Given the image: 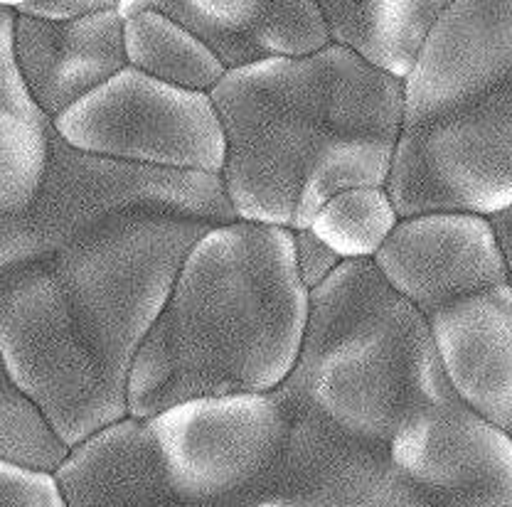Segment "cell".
<instances>
[{
    "label": "cell",
    "instance_id": "6da1fadb",
    "mask_svg": "<svg viewBox=\"0 0 512 507\" xmlns=\"http://www.w3.org/2000/svg\"><path fill=\"white\" fill-rule=\"evenodd\" d=\"M212 224L119 217L45 259L0 269L3 375L69 446L128 419L138 350Z\"/></svg>",
    "mask_w": 512,
    "mask_h": 507
},
{
    "label": "cell",
    "instance_id": "7a4b0ae2",
    "mask_svg": "<svg viewBox=\"0 0 512 507\" xmlns=\"http://www.w3.org/2000/svg\"><path fill=\"white\" fill-rule=\"evenodd\" d=\"M210 96L227 136L222 183L239 222L301 232L340 192L387 188L404 84L345 47L234 69Z\"/></svg>",
    "mask_w": 512,
    "mask_h": 507
},
{
    "label": "cell",
    "instance_id": "3957f363",
    "mask_svg": "<svg viewBox=\"0 0 512 507\" xmlns=\"http://www.w3.org/2000/svg\"><path fill=\"white\" fill-rule=\"evenodd\" d=\"M308 308L291 229L212 227L192 244L138 350L128 416L153 419L200 397L274 392L301 355Z\"/></svg>",
    "mask_w": 512,
    "mask_h": 507
},
{
    "label": "cell",
    "instance_id": "277c9868",
    "mask_svg": "<svg viewBox=\"0 0 512 507\" xmlns=\"http://www.w3.org/2000/svg\"><path fill=\"white\" fill-rule=\"evenodd\" d=\"M274 392L288 407L382 446L409 416L458 399L429 318L384 281L375 261H343L311 291L301 355Z\"/></svg>",
    "mask_w": 512,
    "mask_h": 507
},
{
    "label": "cell",
    "instance_id": "5b68a950",
    "mask_svg": "<svg viewBox=\"0 0 512 507\" xmlns=\"http://www.w3.org/2000/svg\"><path fill=\"white\" fill-rule=\"evenodd\" d=\"M175 217L212 227L239 222L220 175L163 170L82 153L52 138V160L35 202L0 217V269L57 254L119 217Z\"/></svg>",
    "mask_w": 512,
    "mask_h": 507
},
{
    "label": "cell",
    "instance_id": "8992f818",
    "mask_svg": "<svg viewBox=\"0 0 512 507\" xmlns=\"http://www.w3.org/2000/svg\"><path fill=\"white\" fill-rule=\"evenodd\" d=\"M387 192L399 217L512 205V77L444 114L402 126Z\"/></svg>",
    "mask_w": 512,
    "mask_h": 507
},
{
    "label": "cell",
    "instance_id": "52a82bcc",
    "mask_svg": "<svg viewBox=\"0 0 512 507\" xmlns=\"http://www.w3.org/2000/svg\"><path fill=\"white\" fill-rule=\"evenodd\" d=\"M146 421L170 488L190 507L259 505L291 431L276 392L190 399Z\"/></svg>",
    "mask_w": 512,
    "mask_h": 507
},
{
    "label": "cell",
    "instance_id": "ba28073f",
    "mask_svg": "<svg viewBox=\"0 0 512 507\" xmlns=\"http://www.w3.org/2000/svg\"><path fill=\"white\" fill-rule=\"evenodd\" d=\"M55 128L77 151L124 163L220 178L227 165V136L212 96L133 67L55 119Z\"/></svg>",
    "mask_w": 512,
    "mask_h": 507
},
{
    "label": "cell",
    "instance_id": "9c48e42d",
    "mask_svg": "<svg viewBox=\"0 0 512 507\" xmlns=\"http://www.w3.org/2000/svg\"><path fill=\"white\" fill-rule=\"evenodd\" d=\"M375 264L384 281L426 318L453 301L510 284L490 220L468 212L399 220Z\"/></svg>",
    "mask_w": 512,
    "mask_h": 507
},
{
    "label": "cell",
    "instance_id": "30bf717a",
    "mask_svg": "<svg viewBox=\"0 0 512 507\" xmlns=\"http://www.w3.org/2000/svg\"><path fill=\"white\" fill-rule=\"evenodd\" d=\"M512 77V3L448 0L404 82L402 126L421 124Z\"/></svg>",
    "mask_w": 512,
    "mask_h": 507
},
{
    "label": "cell",
    "instance_id": "8fae6325",
    "mask_svg": "<svg viewBox=\"0 0 512 507\" xmlns=\"http://www.w3.org/2000/svg\"><path fill=\"white\" fill-rule=\"evenodd\" d=\"M15 57L37 104L60 119L128 67L119 0L72 23L18 15Z\"/></svg>",
    "mask_w": 512,
    "mask_h": 507
},
{
    "label": "cell",
    "instance_id": "7c38bea8",
    "mask_svg": "<svg viewBox=\"0 0 512 507\" xmlns=\"http://www.w3.org/2000/svg\"><path fill=\"white\" fill-rule=\"evenodd\" d=\"M456 397L480 419L512 429V284L453 301L429 316Z\"/></svg>",
    "mask_w": 512,
    "mask_h": 507
},
{
    "label": "cell",
    "instance_id": "4fadbf2b",
    "mask_svg": "<svg viewBox=\"0 0 512 507\" xmlns=\"http://www.w3.org/2000/svg\"><path fill=\"white\" fill-rule=\"evenodd\" d=\"M153 5L200 37L227 72L269 60H301L333 45L320 3L313 0H153Z\"/></svg>",
    "mask_w": 512,
    "mask_h": 507
},
{
    "label": "cell",
    "instance_id": "5bb4252c",
    "mask_svg": "<svg viewBox=\"0 0 512 507\" xmlns=\"http://www.w3.org/2000/svg\"><path fill=\"white\" fill-rule=\"evenodd\" d=\"M67 507H190L170 488L146 419L106 426L57 473Z\"/></svg>",
    "mask_w": 512,
    "mask_h": 507
},
{
    "label": "cell",
    "instance_id": "9a60e30c",
    "mask_svg": "<svg viewBox=\"0 0 512 507\" xmlns=\"http://www.w3.org/2000/svg\"><path fill=\"white\" fill-rule=\"evenodd\" d=\"M15 10L0 3V217L35 202L52 160L55 119L30 94L15 57Z\"/></svg>",
    "mask_w": 512,
    "mask_h": 507
},
{
    "label": "cell",
    "instance_id": "2e32d148",
    "mask_svg": "<svg viewBox=\"0 0 512 507\" xmlns=\"http://www.w3.org/2000/svg\"><path fill=\"white\" fill-rule=\"evenodd\" d=\"M448 0H325L330 42L375 72L407 82Z\"/></svg>",
    "mask_w": 512,
    "mask_h": 507
},
{
    "label": "cell",
    "instance_id": "e0dca14e",
    "mask_svg": "<svg viewBox=\"0 0 512 507\" xmlns=\"http://www.w3.org/2000/svg\"><path fill=\"white\" fill-rule=\"evenodd\" d=\"M128 67L190 92L210 94L227 77L215 52L185 25L156 10L153 0L143 13L124 20Z\"/></svg>",
    "mask_w": 512,
    "mask_h": 507
},
{
    "label": "cell",
    "instance_id": "ac0fdd59",
    "mask_svg": "<svg viewBox=\"0 0 512 507\" xmlns=\"http://www.w3.org/2000/svg\"><path fill=\"white\" fill-rule=\"evenodd\" d=\"M249 507H436V503L394 466L392 453L377 451L320 483L303 498Z\"/></svg>",
    "mask_w": 512,
    "mask_h": 507
},
{
    "label": "cell",
    "instance_id": "d6986e66",
    "mask_svg": "<svg viewBox=\"0 0 512 507\" xmlns=\"http://www.w3.org/2000/svg\"><path fill=\"white\" fill-rule=\"evenodd\" d=\"M399 220L387 188H355L335 195L308 229L343 261H375Z\"/></svg>",
    "mask_w": 512,
    "mask_h": 507
},
{
    "label": "cell",
    "instance_id": "ffe728a7",
    "mask_svg": "<svg viewBox=\"0 0 512 507\" xmlns=\"http://www.w3.org/2000/svg\"><path fill=\"white\" fill-rule=\"evenodd\" d=\"M72 456L45 409L30 399L10 377L3 375L0 392V463L30 473L57 476Z\"/></svg>",
    "mask_w": 512,
    "mask_h": 507
},
{
    "label": "cell",
    "instance_id": "44dd1931",
    "mask_svg": "<svg viewBox=\"0 0 512 507\" xmlns=\"http://www.w3.org/2000/svg\"><path fill=\"white\" fill-rule=\"evenodd\" d=\"M0 507H67V500L55 476L0 463Z\"/></svg>",
    "mask_w": 512,
    "mask_h": 507
},
{
    "label": "cell",
    "instance_id": "7402d4cb",
    "mask_svg": "<svg viewBox=\"0 0 512 507\" xmlns=\"http://www.w3.org/2000/svg\"><path fill=\"white\" fill-rule=\"evenodd\" d=\"M293 252H296V269L301 276L303 286L308 291H316L320 284L330 279V276L338 271V266L343 264L338 254L316 237L311 229H301V232H293Z\"/></svg>",
    "mask_w": 512,
    "mask_h": 507
},
{
    "label": "cell",
    "instance_id": "603a6c76",
    "mask_svg": "<svg viewBox=\"0 0 512 507\" xmlns=\"http://www.w3.org/2000/svg\"><path fill=\"white\" fill-rule=\"evenodd\" d=\"M18 15L47 20V23H72L109 8L114 0H0Z\"/></svg>",
    "mask_w": 512,
    "mask_h": 507
},
{
    "label": "cell",
    "instance_id": "cb8c5ba5",
    "mask_svg": "<svg viewBox=\"0 0 512 507\" xmlns=\"http://www.w3.org/2000/svg\"><path fill=\"white\" fill-rule=\"evenodd\" d=\"M436 507H512V476L466 490H426Z\"/></svg>",
    "mask_w": 512,
    "mask_h": 507
},
{
    "label": "cell",
    "instance_id": "d4e9b609",
    "mask_svg": "<svg viewBox=\"0 0 512 507\" xmlns=\"http://www.w3.org/2000/svg\"><path fill=\"white\" fill-rule=\"evenodd\" d=\"M488 220L495 232V239H498L500 254H503L505 266H508V276L512 284V205L505 207V210L495 212V215H490Z\"/></svg>",
    "mask_w": 512,
    "mask_h": 507
}]
</instances>
